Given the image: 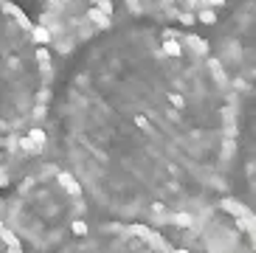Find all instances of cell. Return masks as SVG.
<instances>
[{"instance_id":"6da1fadb","label":"cell","mask_w":256,"mask_h":253,"mask_svg":"<svg viewBox=\"0 0 256 253\" xmlns=\"http://www.w3.org/2000/svg\"><path fill=\"white\" fill-rule=\"evenodd\" d=\"M242 104L197 31L138 22L84 48L56 88L54 164L98 220L186 222L234 186Z\"/></svg>"},{"instance_id":"7a4b0ae2","label":"cell","mask_w":256,"mask_h":253,"mask_svg":"<svg viewBox=\"0 0 256 253\" xmlns=\"http://www.w3.org/2000/svg\"><path fill=\"white\" fill-rule=\"evenodd\" d=\"M56 56L34 17L0 0V186L20 180L51 141Z\"/></svg>"},{"instance_id":"3957f363","label":"cell","mask_w":256,"mask_h":253,"mask_svg":"<svg viewBox=\"0 0 256 253\" xmlns=\"http://www.w3.org/2000/svg\"><path fill=\"white\" fill-rule=\"evenodd\" d=\"M93 214L82 188L68 172L51 164L34 166L20 180L6 206V222L14 236L37 253H54L76 236Z\"/></svg>"},{"instance_id":"277c9868","label":"cell","mask_w":256,"mask_h":253,"mask_svg":"<svg viewBox=\"0 0 256 253\" xmlns=\"http://www.w3.org/2000/svg\"><path fill=\"white\" fill-rule=\"evenodd\" d=\"M113 12L116 0H37L34 22L54 56H70L74 62L84 48L116 28Z\"/></svg>"},{"instance_id":"5b68a950","label":"cell","mask_w":256,"mask_h":253,"mask_svg":"<svg viewBox=\"0 0 256 253\" xmlns=\"http://www.w3.org/2000/svg\"><path fill=\"white\" fill-rule=\"evenodd\" d=\"M54 253H183L150 225L98 220L88 222L70 242Z\"/></svg>"},{"instance_id":"8992f818","label":"cell","mask_w":256,"mask_h":253,"mask_svg":"<svg viewBox=\"0 0 256 253\" xmlns=\"http://www.w3.org/2000/svg\"><path fill=\"white\" fill-rule=\"evenodd\" d=\"M138 22H158L174 28H206L226 17L236 0H116Z\"/></svg>"},{"instance_id":"52a82bcc","label":"cell","mask_w":256,"mask_h":253,"mask_svg":"<svg viewBox=\"0 0 256 253\" xmlns=\"http://www.w3.org/2000/svg\"><path fill=\"white\" fill-rule=\"evenodd\" d=\"M234 186L240 188L242 200L256 214V96L242 107L240 124V149H236V172Z\"/></svg>"},{"instance_id":"ba28073f","label":"cell","mask_w":256,"mask_h":253,"mask_svg":"<svg viewBox=\"0 0 256 253\" xmlns=\"http://www.w3.org/2000/svg\"><path fill=\"white\" fill-rule=\"evenodd\" d=\"M0 253H26L23 242L14 236L12 228H8L6 216H0Z\"/></svg>"}]
</instances>
